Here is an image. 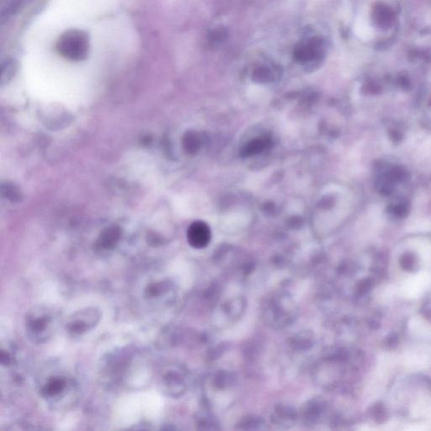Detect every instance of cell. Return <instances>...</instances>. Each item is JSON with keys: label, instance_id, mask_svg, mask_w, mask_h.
<instances>
[{"label": "cell", "instance_id": "obj_1", "mask_svg": "<svg viewBox=\"0 0 431 431\" xmlns=\"http://www.w3.org/2000/svg\"><path fill=\"white\" fill-rule=\"evenodd\" d=\"M264 312L267 322L277 328L288 326L297 316L296 306L292 298L286 295L273 297L267 302Z\"/></svg>", "mask_w": 431, "mask_h": 431}, {"label": "cell", "instance_id": "obj_7", "mask_svg": "<svg viewBox=\"0 0 431 431\" xmlns=\"http://www.w3.org/2000/svg\"><path fill=\"white\" fill-rule=\"evenodd\" d=\"M65 385L66 383L64 379L60 377H53L44 386L41 393L45 397H53L59 394L64 389Z\"/></svg>", "mask_w": 431, "mask_h": 431}, {"label": "cell", "instance_id": "obj_9", "mask_svg": "<svg viewBox=\"0 0 431 431\" xmlns=\"http://www.w3.org/2000/svg\"><path fill=\"white\" fill-rule=\"evenodd\" d=\"M48 318L46 316H38L37 318H32L29 321V328L35 334H40L45 331L48 326Z\"/></svg>", "mask_w": 431, "mask_h": 431}, {"label": "cell", "instance_id": "obj_6", "mask_svg": "<svg viewBox=\"0 0 431 431\" xmlns=\"http://www.w3.org/2000/svg\"><path fill=\"white\" fill-rule=\"evenodd\" d=\"M119 237H120V232L116 228L107 229L106 231L101 234L98 241V244L102 249H111L116 245V242L119 240Z\"/></svg>", "mask_w": 431, "mask_h": 431}, {"label": "cell", "instance_id": "obj_5", "mask_svg": "<svg viewBox=\"0 0 431 431\" xmlns=\"http://www.w3.org/2000/svg\"><path fill=\"white\" fill-rule=\"evenodd\" d=\"M323 413V401L319 398H314L306 404V408L303 410V418L307 420V423H315Z\"/></svg>", "mask_w": 431, "mask_h": 431}, {"label": "cell", "instance_id": "obj_12", "mask_svg": "<svg viewBox=\"0 0 431 431\" xmlns=\"http://www.w3.org/2000/svg\"><path fill=\"white\" fill-rule=\"evenodd\" d=\"M263 424V422H262L261 418H258V417H254V416H250V417H247V418H244L242 420L241 423H240V426H243L242 428H244V429H254V428H260V425Z\"/></svg>", "mask_w": 431, "mask_h": 431}, {"label": "cell", "instance_id": "obj_2", "mask_svg": "<svg viewBox=\"0 0 431 431\" xmlns=\"http://www.w3.org/2000/svg\"><path fill=\"white\" fill-rule=\"evenodd\" d=\"M57 49L62 57L71 61L86 58L89 51V39L85 32L70 30L62 34L57 41Z\"/></svg>", "mask_w": 431, "mask_h": 431}, {"label": "cell", "instance_id": "obj_4", "mask_svg": "<svg viewBox=\"0 0 431 431\" xmlns=\"http://www.w3.org/2000/svg\"><path fill=\"white\" fill-rule=\"evenodd\" d=\"M210 228L203 222H195L188 229L187 239L190 246L195 249H203L210 241Z\"/></svg>", "mask_w": 431, "mask_h": 431}, {"label": "cell", "instance_id": "obj_3", "mask_svg": "<svg viewBox=\"0 0 431 431\" xmlns=\"http://www.w3.org/2000/svg\"><path fill=\"white\" fill-rule=\"evenodd\" d=\"M325 45L320 37H311L302 41L296 46L293 52L294 59L299 63H311L323 58Z\"/></svg>", "mask_w": 431, "mask_h": 431}, {"label": "cell", "instance_id": "obj_11", "mask_svg": "<svg viewBox=\"0 0 431 431\" xmlns=\"http://www.w3.org/2000/svg\"><path fill=\"white\" fill-rule=\"evenodd\" d=\"M228 36V30L224 26H217L209 32V39L211 41H224Z\"/></svg>", "mask_w": 431, "mask_h": 431}, {"label": "cell", "instance_id": "obj_10", "mask_svg": "<svg viewBox=\"0 0 431 431\" xmlns=\"http://www.w3.org/2000/svg\"><path fill=\"white\" fill-rule=\"evenodd\" d=\"M294 418H295L294 410L288 407H281L276 410L275 418L279 423H281L283 420L286 421V423H288L289 421L293 420Z\"/></svg>", "mask_w": 431, "mask_h": 431}, {"label": "cell", "instance_id": "obj_13", "mask_svg": "<svg viewBox=\"0 0 431 431\" xmlns=\"http://www.w3.org/2000/svg\"><path fill=\"white\" fill-rule=\"evenodd\" d=\"M255 75H256L257 77L259 78L260 80H263V79L267 80L269 77V75H270V71L268 68H265V67H261V68L257 70L256 72H255Z\"/></svg>", "mask_w": 431, "mask_h": 431}, {"label": "cell", "instance_id": "obj_8", "mask_svg": "<svg viewBox=\"0 0 431 431\" xmlns=\"http://www.w3.org/2000/svg\"><path fill=\"white\" fill-rule=\"evenodd\" d=\"M269 144L268 139L266 138H257L254 141H252L250 143L248 144L245 149H244V153L245 156H249L252 154H256L258 153L263 151L264 149H266L267 146Z\"/></svg>", "mask_w": 431, "mask_h": 431}]
</instances>
